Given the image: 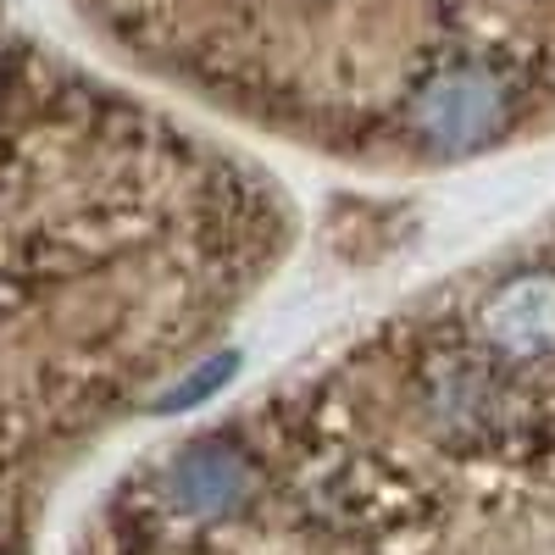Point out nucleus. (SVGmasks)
<instances>
[{"label":"nucleus","mask_w":555,"mask_h":555,"mask_svg":"<svg viewBox=\"0 0 555 555\" xmlns=\"http://www.w3.org/2000/svg\"><path fill=\"white\" fill-rule=\"evenodd\" d=\"M195 106L350 162H467L555 128V0H78Z\"/></svg>","instance_id":"obj_1"}]
</instances>
